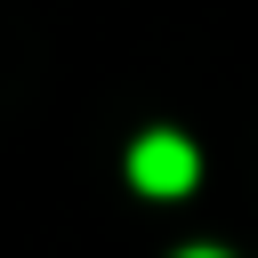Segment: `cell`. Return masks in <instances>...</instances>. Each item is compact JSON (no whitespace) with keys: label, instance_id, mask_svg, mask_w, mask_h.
<instances>
[{"label":"cell","instance_id":"cell-1","mask_svg":"<svg viewBox=\"0 0 258 258\" xmlns=\"http://www.w3.org/2000/svg\"><path fill=\"white\" fill-rule=\"evenodd\" d=\"M194 145L185 137H145L137 153H129V185H145V194H185L194 185Z\"/></svg>","mask_w":258,"mask_h":258},{"label":"cell","instance_id":"cell-2","mask_svg":"<svg viewBox=\"0 0 258 258\" xmlns=\"http://www.w3.org/2000/svg\"><path fill=\"white\" fill-rule=\"evenodd\" d=\"M185 258H218V250H185Z\"/></svg>","mask_w":258,"mask_h":258}]
</instances>
